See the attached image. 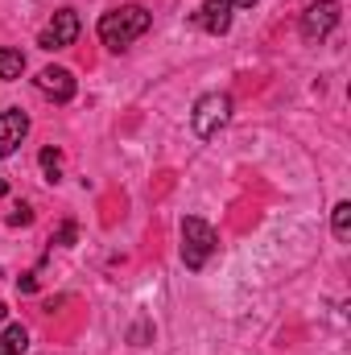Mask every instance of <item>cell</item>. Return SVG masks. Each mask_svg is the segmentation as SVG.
<instances>
[{
  "label": "cell",
  "instance_id": "16",
  "mask_svg": "<svg viewBox=\"0 0 351 355\" xmlns=\"http://www.w3.org/2000/svg\"><path fill=\"white\" fill-rule=\"evenodd\" d=\"M228 4H232V8H236V4H240V8H252L257 0H228Z\"/></svg>",
  "mask_w": 351,
  "mask_h": 355
},
{
  "label": "cell",
  "instance_id": "6",
  "mask_svg": "<svg viewBox=\"0 0 351 355\" xmlns=\"http://www.w3.org/2000/svg\"><path fill=\"white\" fill-rule=\"evenodd\" d=\"M37 91H42L46 99H54V103H71V99H75V75H71L67 67H46V71L37 75Z\"/></svg>",
  "mask_w": 351,
  "mask_h": 355
},
{
  "label": "cell",
  "instance_id": "1",
  "mask_svg": "<svg viewBox=\"0 0 351 355\" xmlns=\"http://www.w3.org/2000/svg\"><path fill=\"white\" fill-rule=\"evenodd\" d=\"M149 25H153L149 8H141V4H120V8H112V12L99 17V42H103L108 50H124V46H132L137 37H145Z\"/></svg>",
  "mask_w": 351,
  "mask_h": 355
},
{
  "label": "cell",
  "instance_id": "7",
  "mask_svg": "<svg viewBox=\"0 0 351 355\" xmlns=\"http://www.w3.org/2000/svg\"><path fill=\"white\" fill-rule=\"evenodd\" d=\"M25 132H29V116H25L21 107L0 112V157H12L17 145L25 141Z\"/></svg>",
  "mask_w": 351,
  "mask_h": 355
},
{
  "label": "cell",
  "instance_id": "5",
  "mask_svg": "<svg viewBox=\"0 0 351 355\" xmlns=\"http://www.w3.org/2000/svg\"><path fill=\"white\" fill-rule=\"evenodd\" d=\"M75 37H79V12L75 8H58L50 17V25L42 29L37 46L42 50H67V46H75Z\"/></svg>",
  "mask_w": 351,
  "mask_h": 355
},
{
  "label": "cell",
  "instance_id": "15",
  "mask_svg": "<svg viewBox=\"0 0 351 355\" xmlns=\"http://www.w3.org/2000/svg\"><path fill=\"white\" fill-rule=\"evenodd\" d=\"M33 289H37V277H33V272H25V277H21V293H33Z\"/></svg>",
  "mask_w": 351,
  "mask_h": 355
},
{
  "label": "cell",
  "instance_id": "3",
  "mask_svg": "<svg viewBox=\"0 0 351 355\" xmlns=\"http://www.w3.org/2000/svg\"><path fill=\"white\" fill-rule=\"evenodd\" d=\"M215 248H219V240H215L207 219H198V215L182 219V261H186V268H203L215 257Z\"/></svg>",
  "mask_w": 351,
  "mask_h": 355
},
{
  "label": "cell",
  "instance_id": "13",
  "mask_svg": "<svg viewBox=\"0 0 351 355\" xmlns=\"http://www.w3.org/2000/svg\"><path fill=\"white\" fill-rule=\"evenodd\" d=\"M75 240H79V227H75V223L67 219V223H62V227L54 232V240H50V244H58V248H71Z\"/></svg>",
  "mask_w": 351,
  "mask_h": 355
},
{
  "label": "cell",
  "instance_id": "10",
  "mask_svg": "<svg viewBox=\"0 0 351 355\" xmlns=\"http://www.w3.org/2000/svg\"><path fill=\"white\" fill-rule=\"evenodd\" d=\"M21 75H25V54L12 50V46H0V79L12 83V79H21Z\"/></svg>",
  "mask_w": 351,
  "mask_h": 355
},
{
  "label": "cell",
  "instance_id": "12",
  "mask_svg": "<svg viewBox=\"0 0 351 355\" xmlns=\"http://www.w3.org/2000/svg\"><path fill=\"white\" fill-rule=\"evenodd\" d=\"M331 227H335V236H339V240H348V236H351V202H339V207H335Z\"/></svg>",
  "mask_w": 351,
  "mask_h": 355
},
{
  "label": "cell",
  "instance_id": "4",
  "mask_svg": "<svg viewBox=\"0 0 351 355\" xmlns=\"http://www.w3.org/2000/svg\"><path fill=\"white\" fill-rule=\"evenodd\" d=\"M339 17H343L339 0H314V4L302 12V37H306V42H323V37H331L335 25H339Z\"/></svg>",
  "mask_w": 351,
  "mask_h": 355
},
{
  "label": "cell",
  "instance_id": "8",
  "mask_svg": "<svg viewBox=\"0 0 351 355\" xmlns=\"http://www.w3.org/2000/svg\"><path fill=\"white\" fill-rule=\"evenodd\" d=\"M198 25L207 29V33H228L232 29V4L228 0H203V8H198Z\"/></svg>",
  "mask_w": 351,
  "mask_h": 355
},
{
  "label": "cell",
  "instance_id": "11",
  "mask_svg": "<svg viewBox=\"0 0 351 355\" xmlns=\"http://www.w3.org/2000/svg\"><path fill=\"white\" fill-rule=\"evenodd\" d=\"M42 174H46V182H58L62 178V153L58 149H42Z\"/></svg>",
  "mask_w": 351,
  "mask_h": 355
},
{
  "label": "cell",
  "instance_id": "2",
  "mask_svg": "<svg viewBox=\"0 0 351 355\" xmlns=\"http://www.w3.org/2000/svg\"><path fill=\"white\" fill-rule=\"evenodd\" d=\"M228 120H232V95H223V91H207L190 112V128L203 141L219 137V128H228Z\"/></svg>",
  "mask_w": 351,
  "mask_h": 355
},
{
  "label": "cell",
  "instance_id": "14",
  "mask_svg": "<svg viewBox=\"0 0 351 355\" xmlns=\"http://www.w3.org/2000/svg\"><path fill=\"white\" fill-rule=\"evenodd\" d=\"M25 223H33V211H29V207H17V211L8 215V227H25Z\"/></svg>",
  "mask_w": 351,
  "mask_h": 355
},
{
  "label": "cell",
  "instance_id": "9",
  "mask_svg": "<svg viewBox=\"0 0 351 355\" xmlns=\"http://www.w3.org/2000/svg\"><path fill=\"white\" fill-rule=\"evenodd\" d=\"M25 347H29V331L21 322H12V327L0 331V355H21Z\"/></svg>",
  "mask_w": 351,
  "mask_h": 355
}]
</instances>
